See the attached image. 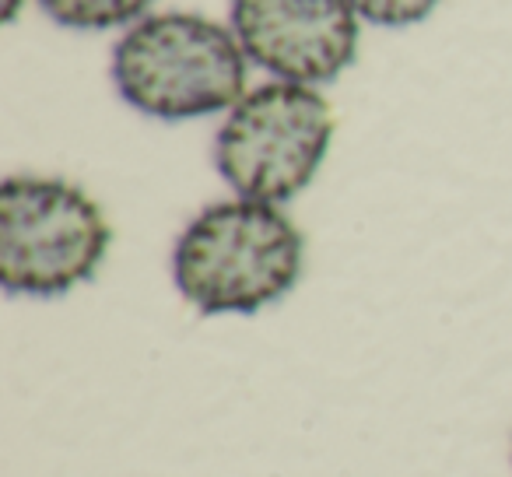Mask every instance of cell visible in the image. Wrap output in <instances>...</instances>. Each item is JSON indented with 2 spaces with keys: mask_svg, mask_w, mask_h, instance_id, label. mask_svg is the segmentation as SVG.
Segmentation results:
<instances>
[{
  "mask_svg": "<svg viewBox=\"0 0 512 477\" xmlns=\"http://www.w3.org/2000/svg\"><path fill=\"white\" fill-rule=\"evenodd\" d=\"M228 29L253 67L316 88L355 64L362 18L351 0H232Z\"/></svg>",
  "mask_w": 512,
  "mask_h": 477,
  "instance_id": "5",
  "label": "cell"
},
{
  "mask_svg": "<svg viewBox=\"0 0 512 477\" xmlns=\"http://www.w3.org/2000/svg\"><path fill=\"white\" fill-rule=\"evenodd\" d=\"M442 0H351L355 15L376 29H411L421 25Z\"/></svg>",
  "mask_w": 512,
  "mask_h": 477,
  "instance_id": "7",
  "label": "cell"
},
{
  "mask_svg": "<svg viewBox=\"0 0 512 477\" xmlns=\"http://www.w3.org/2000/svg\"><path fill=\"white\" fill-rule=\"evenodd\" d=\"M113 246L92 193L60 176L0 183V285L8 295L57 299L99 274Z\"/></svg>",
  "mask_w": 512,
  "mask_h": 477,
  "instance_id": "3",
  "label": "cell"
},
{
  "mask_svg": "<svg viewBox=\"0 0 512 477\" xmlns=\"http://www.w3.org/2000/svg\"><path fill=\"white\" fill-rule=\"evenodd\" d=\"M249 57L232 29L193 11L130 25L113 46V88L130 109L165 123L228 113L246 88Z\"/></svg>",
  "mask_w": 512,
  "mask_h": 477,
  "instance_id": "2",
  "label": "cell"
},
{
  "mask_svg": "<svg viewBox=\"0 0 512 477\" xmlns=\"http://www.w3.org/2000/svg\"><path fill=\"white\" fill-rule=\"evenodd\" d=\"M22 4H25V0H4V4H0V18L11 25L18 18V11H22Z\"/></svg>",
  "mask_w": 512,
  "mask_h": 477,
  "instance_id": "8",
  "label": "cell"
},
{
  "mask_svg": "<svg viewBox=\"0 0 512 477\" xmlns=\"http://www.w3.org/2000/svg\"><path fill=\"white\" fill-rule=\"evenodd\" d=\"M50 22L74 32H109L130 29L148 18L155 0H36Z\"/></svg>",
  "mask_w": 512,
  "mask_h": 477,
  "instance_id": "6",
  "label": "cell"
},
{
  "mask_svg": "<svg viewBox=\"0 0 512 477\" xmlns=\"http://www.w3.org/2000/svg\"><path fill=\"white\" fill-rule=\"evenodd\" d=\"M306 239L278 204H207L172 246V285L204 316H253L302 278Z\"/></svg>",
  "mask_w": 512,
  "mask_h": 477,
  "instance_id": "1",
  "label": "cell"
},
{
  "mask_svg": "<svg viewBox=\"0 0 512 477\" xmlns=\"http://www.w3.org/2000/svg\"><path fill=\"white\" fill-rule=\"evenodd\" d=\"M334 109L313 85L267 81L225 113L214 165L235 197L288 204L320 172L334 141Z\"/></svg>",
  "mask_w": 512,
  "mask_h": 477,
  "instance_id": "4",
  "label": "cell"
}]
</instances>
